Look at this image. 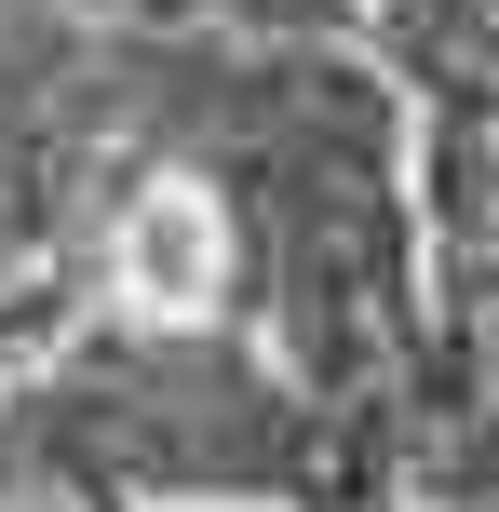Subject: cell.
Wrapping results in <instances>:
<instances>
[{
	"instance_id": "obj_1",
	"label": "cell",
	"mask_w": 499,
	"mask_h": 512,
	"mask_svg": "<svg viewBox=\"0 0 499 512\" xmlns=\"http://www.w3.org/2000/svg\"><path fill=\"white\" fill-rule=\"evenodd\" d=\"M0 512H41V499H27V486H14V472H0Z\"/></svg>"
}]
</instances>
